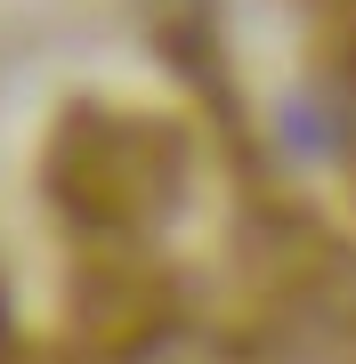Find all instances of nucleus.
Wrapping results in <instances>:
<instances>
[{
  "label": "nucleus",
  "instance_id": "nucleus-1",
  "mask_svg": "<svg viewBox=\"0 0 356 364\" xmlns=\"http://www.w3.org/2000/svg\"><path fill=\"white\" fill-rule=\"evenodd\" d=\"M0 364H356V219L203 0H0Z\"/></svg>",
  "mask_w": 356,
  "mask_h": 364
},
{
  "label": "nucleus",
  "instance_id": "nucleus-2",
  "mask_svg": "<svg viewBox=\"0 0 356 364\" xmlns=\"http://www.w3.org/2000/svg\"><path fill=\"white\" fill-rule=\"evenodd\" d=\"M300 81L316 146L340 178V210L356 219V0H300Z\"/></svg>",
  "mask_w": 356,
  "mask_h": 364
}]
</instances>
